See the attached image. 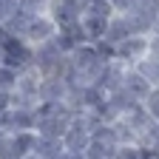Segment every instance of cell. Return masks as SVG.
Returning a JSON list of instances; mask_svg holds the SVG:
<instances>
[{
    "instance_id": "52a82bcc",
    "label": "cell",
    "mask_w": 159,
    "mask_h": 159,
    "mask_svg": "<svg viewBox=\"0 0 159 159\" xmlns=\"http://www.w3.org/2000/svg\"><path fill=\"white\" fill-rule=\"evenodd\" d=\"M122 88L134 97V99H139V97H148V91H151V83L139 74V71H125V80H122Z\"/></svg>"
},
{
    "instance_id": "4fadbf2b",
    "label": "cell",
    "mask_w": 159,
    "mask_h": 159,
    "mask_svg": "<svg viewBox=\"0 0 159 159\" xmlns=\"http://www.w3.org/2000/svg\"><path fill=\"white\" fill-rule=\"evenodd\" d=\"M3 159H20V156H3Z\"/></svg>"
},
{
    "instance_id": "6da1fadb",
    "label": "cell",
    "mask_w": 159,
    "mask_h": 159,
    "mask_svg": "<svg viewBox=\"0 0 159 159\" xmlns=\"http://www.w3.org/2000/svg\"><path fill=\"white\" fill-rule=\"evenodd\" d=\"M85 3L88 0H48L46 14L57 23V29H66V26L80 23V17L85 11Z\"/></svg>"
},
{
    "instance_id": "3957f363",
    "label": "cell",
    "mask_w": 159,
    "mask_h": 159,
    "mask_svg": "<svg viewBox=\"0 0 159 159\" xmlns=\"http://www.w3.org/2000/svg\"><path fill=\"white\" fill-rule=\"evenodd\" d=\"M145 54H148V37H142V34H131V37L119 40L114 46V60H122V63H128V60H142Z\"/></svg>"
},
{
    "instance_id": "30bf717a",
    "label": "cell",
    "mask_w": 159,
    "mask_h": 159,
    "mask_svg": "<svg viewBox=\"0 0 159 159\" xmlns=\"http://www.w3.org/2000/svg\"><path fill=\"white\" fill-rule=\"evenodd\" d=\"M145 99H148V105H145V111H148L151 116H159V91H153V88H151Z\"/></svg>"
},
{
    "instance_id": "ba28073f",
    "label": "cell",
    "mask_w": 159,
    "mask_h": 159,
    "mask_svg": "<svg viewBox=\"0 0 159 159\" xmlns=\"http://www.w3.org/2000/svg\"><path fill=\"white\" fill-rule=\"evenodd\" d=\"M111 151H114V145L99 142V139H91L88 148L83 151V156H85V159H111Z\"/></svg>"
},
{
    "instance_id": "7c38bea8",
    "label": "cell",
    "mask_w": 159,
    "mask_h": 159,
    "mask_svg": "<svg viewBox=\"0 0 159 159\" xmlns=\"http://www.w3.org/2000/svg\"><path fill=\"white\" fill-rule=\"evenodd\" d=\"M119 159H139V153L134 148H122V153H119Z\"/></svg>"
},
{
    "instance_id": "5b68a950",
    "label": "cell",
    "mask_w": 159,
    "mask_h": 159,
    "mask_svg": "<svg viewBox=\"0 0 159 159\" xmlns=\"http://www.w3.org/2000/svg\"><path fill=\"white\" fill-rule=\"evenodd\" d=\"M9 142H11V156H29L34 153V142H37V134L34 131H14L9 134Z\"/></svg>"
},
{
    "instance_id": "5bb4252c",
    "label": "cell",
    "mask_w": 159,
    "mask_h": 159,
    "mask_svg": "<svg viewBox=\"0 0 159 159\" xmlns=\"http://www.w3.org/2000/svg\"><path fill=\"white\" fill-rule=\"evenodd\" d=\"M153 3H156V9H159V0H153Z\"/></svg>"
},
{
    "instance_id": "277c9868",
    "label": "cell",
    "mask_w": 159,
    "mask_h": 159,
    "mask_svg": "<svg viewBox=\"0 0 159 159\" xmlns=\"http://www.w3.org/2000/svg\"><path fill=\"white\" fill-rule=\"evenodd\" d=\"M68 94V83L60 77H46L40 80V91H37V99L40 102H63Z\"/></svg>"
},
{
    "instance_id": "7a4b0ae2",
    "label": "cell",
    "mask_w": 159,
    "mask_h": 159,
    "mask_svg": "<svg viewBox=\"0 0 159 159\" xmlns=\"http://www.w3.org/2000/svg\"><path fill=\"white\" fill-rule=\"evenodd\" d=\"M57 34V23L46 14V11H37L31 20H29V26L23 31V40L29 46H37V43H46V40H51Z\"/></svg>"
},
{
    "instance_id": "9c48e42d",
    "label": "cell",
    "mask_w": 159,
    "mask_h": 159,
    "mask_svg": "<svg viewBox=\"0 0 159 159\" xmlns=\"http://www.w3.org/2000/svg\"><path fill=\"white\" fill-rule=\"evenodd\" d=\"M85 11L88 14H97V17H111L114 14V6L108 3V0H88V3H85Z\"/></svg>"
},
{
    "instance_id": "8992f818",
    "label": "cell",
    "mask_w": 159,
    "mask_h": 159,
    "mask_svg": "<svg viewBox=\"0 0 159 159\" xmlns=\"http://www.w3.org/2000/svg\"><path fill=\"white\" fill-rule=\"evenodd\" d=\"M63 139H48V136H37L34 142V153L40 159H60L63 156Z\"/></svg>"
},
{
    "instance_id": "8fae6325",
    "label": "cell",
    "mask_w": 159,
    "mask_h": 159,
    "mask_svg": "<svg viewBox=\"0 0 159 159\" xmlns=\"http://www.w3.org/2000/svg\"><path fill=\"white\" fill-rule=\"evenodd\" d=\"M20 6H26V9H31V11H46L48 0H20Z\"/></svg>"
}]
</instances>
